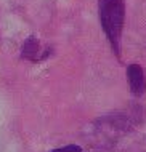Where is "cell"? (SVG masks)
<instances>
[{"mask_svg":"<svg viewBox=\"0 0 146 152\" xmlns=\"http://www.w3.org/2000/svg\"><path fill=\"white\" fill-rule=\"evenodd\" d=\"M100 21L103 31L111 43L116 56H120V37H122L125 5L124 0H98Z\"/></svg>","mask_w":146,"mask_h":152,"instance_id":"6da1fadb","label":"cell"},{"mask_svg":"<svg viewBox=\"0 0 146 152\" xmlns=\"http://www.w3.org/2000/svg\"><path fill=\"white\" fill-rule=\"evenodd\" d=\"M127 80H128V87L130 91L135 96H141L146 90V80H145V74L143 69L138 64H130L127 67Z\"/></svg>","mask_w":146,"mask_h":152,"instance_id":"7a4b0ae2","label":"cell"},{"mask_svg":"<svg viewBox=\"0 0 146 152\" xmlns=\"http://www.w3.org/2000/svg\"><path fill=\"white\" fill-rule=\"evenodd\" d=\"M48 53H40V45L35 37H29L23 45V58L35 61V59H44L47 58Z\"/></svg>","mask_w":146,"mask_h":152,"instance_id":"3957f363","label":"cell"},{"mask_svg":"<svg viewBox=\"0 0 146 152\" xmlns=\"http://www.w3.org/2000/svg\"><path fill=\"white\" fill-rule=\"evenodd\" d=\"M52 152H83L79 146H74V144H69V146H64V147H58V149H53Z\"/></svg>","mask_w":146,"mask_h":152,"instance_id":"277c9868","label":"cell"}]
</instances>
